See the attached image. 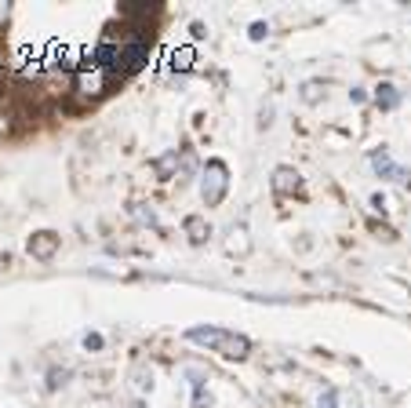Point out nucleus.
Returning a JSON list of instances; mask_svg holds the SVG:
<instances>
[{
	"mask_svg": "<svg viewBox=\"0 0 411 408\" xmlns=\"http://www.w3.org/2000/svg\"><path fill=\"white\" fill-rule=\"evenodd\" d=\"M186 339L197 342V347H208L211 354H223L230 361H244L251 354V339L230 328H218V325H193L186 328Z\"/></svg>",
	"mask_w": 411,
	"mask_h": 408,
	"instance_id": "nucleus-1",
	"label": "nucleus"
},
{
	"mask_svg": "<svg viewBox=\"0 0 411 408\" xmlns=\"http://www.w3.org/2000/svg\"><path fill=\"white\" fill-rule=\"evenodd\" d=\"M226 190H230V168L223 161H208L204 164V182H201V197L208 208H218L226 201Z\"/></svg>",
	"mask_w": 411,
	"mask_h": 408,
	"instance_id": "nucleus-2",
	"label": "nucleus"
},
{
	"mask_svg": "<svg viewBox=\"0 0 411 408\" xmlns=\"http://www.w3.org/2000/svg\"><path fill=\"white\" fill-rule=\"evenodd\" d=\"M113 73L110 70H102V66H95V62H87V66H80L77 73H73V88L80 91V95H91V99H99V95H106V91L113 88Z\"/></svg>",
	"mask_w": 411,
	"mask_h": 408,
	"instance_id": "nucleus-3",
	"label": "nucleus"
},
{
	"mask_svg": "<svg viewBox=\"0 0 411 408\" xmlns=\"http://www.w3.org/2000/svg\"><path fill=\"white\" fill-rule=\"evenodd\" d=\"M371 168H375L378 175H383V179H393V182H400V186H407V182H411V172H407V168H400V164L393 161L386 146L371 150Z\"/></svg>",
	"mask_w": 411,
	"mask_h": 408,
	"instance_id": "nucleus-4",
	"label": "nucleus"
},
{
	"mask_svg": "<svg viewBox=\"0 0 411 408\" xmlns=\"http://www.w3.org/2000/svg\"><path fill=\"white\" fill-rule=\"evenodd\" d=\"M58 234L55 230H41V234H33V237H29V256H33V259H51L55 252H58Z\"/></svg>",
	"mask_w": 411,
	"mask_h": 408,
	"instance_id": "nucleus-5",
	"label": "nucleus"
},
{
	"mask_svg": "<svg viewBox=\"0 0 411 408\" xmlns=\"http://www.w3.org/2000/svg\"><path fill=\"white\" fill-rule=\"evenodd\" d=\"M302 186V175L292 168V164H280V168H273V194H280V197H288V194H295Z\"/></svg>",
	"mask_w": 411,
	"mask_h": 408,
	"instance_id": "nucleus-6",
	"label": "nucleus"
},
{
	"mask_svg": "<svg viewBox=\"0 0 411 408\" xmlns=\"http://www.w3.org/2000/svg\"><path fill=\"white\" fill-rule=\"evenodd\" d=\"M182 230H186L189 244H204V241L211 237V226H208V219H204V215H186Z\"/></svg>",
	"mask_w": 411,
	"mask_h": 408,
	"instance_id": "nucleus-7",
	"label": "nucleus"
},
{
	"mask_svg": "<svg viewBox=\"0 0 411 408\" xmlns=\"http://www.w3.org/2000/svg\"><path fill=\"white\" fill-rule=\"evenodd\" d=\"M375 103H378V110H397L400 106V91L393 84H378L375 88Z\"/></svg>",
	"mask_w": 411,
	"mask_h": 408,
	"instance_id": "nucleus-8",
	"label": "nucleus"
},
{
	"mask_svg": "<svg viewBox=\"0 0 411 408\" xmlns=\"http://www.w3.org/2000/svg\"><path fill=\"white\" fill-rule=\"evenodd\" d=\"M178 164V150H171L168 157H161V161H156V172H161V179H171V168Z\"/></svg>",
	"mask_w": 411,
	"mask_h": 408,
	"instance_id": "nucleus-9",
	"label": "nucleus"
},
{
	"mask_svg": "<svg viewBox=\"0 0 411 408\" xmlns=\"http://www.w3.org/2000/svg\"><path fill=\"white\" fill-rule=\"evenodd\" d=\"M66 380H70V368H51V372H48V387H51V390L66 387Z\"/></svg>",
	"mask_w": 411,
	"mask_h": 408,
	"instance_id": "nucleus-10",
	"label": "nucleus"
},
{
	"mask_svg": "<svg viewBox=\"0 0 411 408\" xmlns=\"http://www.w3.org/2000/svg\"><path fill=\"white\" fill-rule=\"evenodd\" d=\"M171 66H175V70H189V66H193V51H189V48L175 51V55H171Z\"/></svg>",
	"mask_w": 411,
	"mask_h": 408,
	"instance_id": "nucleus-11",
	"label": "nucleus"
},
{
	"mask_svg": "<svg viewBox=\"0 0 411 408\" xmlns=\"http://www.w3.org/2000/svg\"><path fill=\"white\" fill-rule=\"evenodd\" d=\"M302 99H306V103H317V99H321V84H317V80L302 84Z\"/></svg>",
	"mask_w": 411,
	"mask_h": 408,
	"instance_id": "nucleus-12",
	"label": "nucleus"
},
{
	"mask_svg": "<svg viewBox=\"0 0 411 408\" xmlns=\"http://www.w3.org/2000/svg\"><path fill=\"white\" fill-rule=\"evenodd\" d=\"M317 408H338V390H324L317 397Z\"/></svg>",
	"mask_w": 411,
	"mask_h": 408,
	"instance_id": "nucleus-13",
	"label": "nucleus"
},
{
	"mask_svg": "<svg viewBox=\"0 0 411 408\" xmlns=\"http://www.w3.org/2000/svg\"><path fill=\"white\" fill-rule=\"evenodd\" d=\"M266 33H269V26H266V22H251V29H247V37H251V41H262Z\"/></svg>",
	"mask_w": 411,
	"mask_h": 408,
	"instance_id": "nucleus-14",
	"label": "nucleus"
},
{
	"mask_svg": "<svg viewBox=\"0 0 411 408\" xmlns=\"http://www.w3.org/2000/svg\"><path fill=\"white\" fill-rule=\"evenodd\" d=\"M102 342H106V339H102L99 332H87V335H84V347H87V350H102Z\"/></svg>",
	"mask_w": 411,
	"mask_h": 408,
	"instance_id": "nucleus-15",
	"label": "nucleus"
},
{
	"mask_svg": "<svg viewBox=\"0 0 411 408\" xmlns=\"http://www.w3.org/2000/svg\"><path fill=\"white\" fill-rule=\"evenodd\" d=\"M189 33H193L197 41H204V37H208V33H204V22H193V26H189Z\"/></svg>",
	"mask_w": 411,
	"mask_h": 408,
	"instance_id": "nucleus-16",
	"label": "nucleus"
},
{
	"mask_svg": "<svg viewBox=\"0 0 411 408\" xmlns=\"http://www.w3.org/2000/svg\"><path fill=\"white\" fill-rule=\"evenodd\" d=\"M350 99H353V103H364V99H368V95H364V88H353V91H350Z\"/></svg>",
	"mask_w": 411,
	"mask_h": 408,
	"instance_id": "nucleus-17",
	"label": "nucleus"
}]
</instances>
